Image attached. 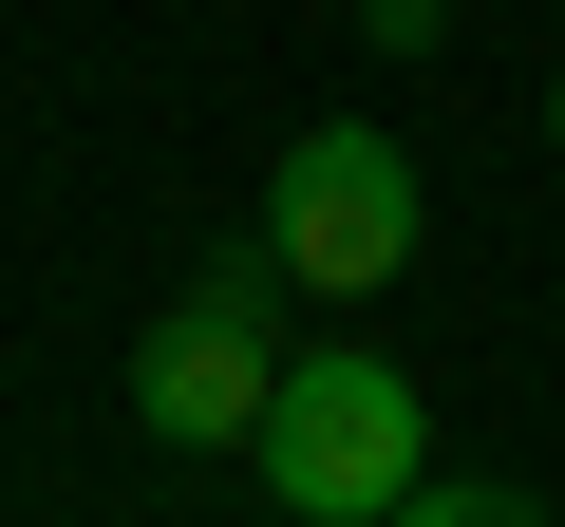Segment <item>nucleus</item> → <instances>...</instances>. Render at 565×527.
Masks as SVG:
<instances>
[{"mask_svg": "<svg viewBox=\"0 0 565 527\" xmlns=\"http://www.w3.org/2000/svg\"><path fill=\"white\" fill-rule=\"evenodd\" d=\"M245 471L282 527H396L415 471H434V415L377 340H321V358H282V396L245 415Z\"/></svg>", "mask_w": 565, "mask_h": 527, "instance_id": "obj_1", "label": "nucleus"}, {"mask_svg": "<svg viewBox=\"0 0 565 527\" xmlns=\"http://www.w3.org/2000/svg\"><path fill=\"white\" fill-rule=\"evenodd\" d=\"M282 302H302V264H282L264 226H245L226 264H189V283L151 302V340H132V415H151L170 452H226V433L282 396Z\"/></svg>", "mask_w": 565, "mask_h": 527, "instance_id": "obj_2", "label": "nucleus"}, {"mask_svg": "<svg viewBox=\"0 0 565 527\" xmlns=\"http://www.w3.org/2000/svg\"><path fill=\"white\" fill-rule=\"evenodd\" d=\"M264 245L302 264V302H377L396 264H415V151H396L377 114L282 132V170H264Z\"/></svg>", "mask_w": 565, "mask_h": 527, "instance_id": "obj_3", "label": "nucleus"}, {"mask_svg": "<svg viewBox=\"0 0 565 527\" xmlns=\"http://www.w3.org/2000/svg\"><path fill=\"white\" fill-rule=\"evenodd\" d=\"M490 508H527L509 471H415V527H490Z\"/></svg>", "mask_w": 565, "mask_h": 527, "instance_id": "obj_4", "label": "nucleus"}, {"mask_svg": "<svg viewBox=\"0 0 565 527\" xmlns=\"http://www.w3.org/2000/svg\"><path fill=\"white\" fill-rule=\"evenodd\" d=\"M359 20H377V57H434V39H452V0H359Z\"/></svg>", "mask_w": 565, "mask_h": 527, "instance_id": "obj_5", "label": "nucleus"}, {"mask_svg": "<svg viewBox=\"0 0 565 527\" xmlns=\"http://www.w3.org/2000/svg\"><path fill=\"white\" fill-rule=\"evenodd\" d=\"M546 151H565V76H546Z\"/></svg>", "mask_w": 565, "mask_h": 527, "instance_id": "obj_6", "label": "nucleus"}]
</instances>
